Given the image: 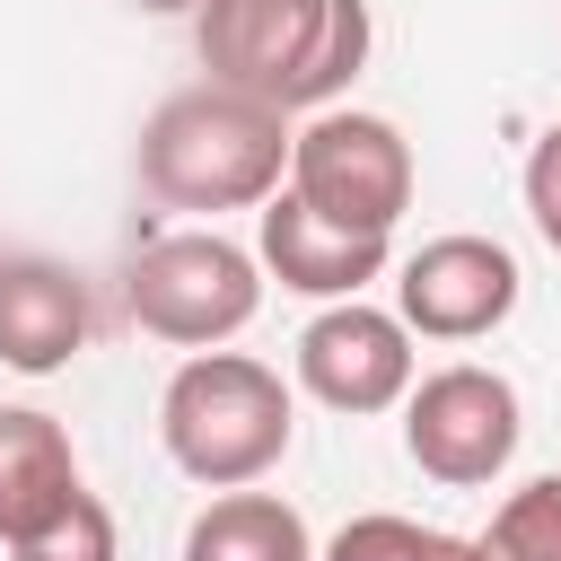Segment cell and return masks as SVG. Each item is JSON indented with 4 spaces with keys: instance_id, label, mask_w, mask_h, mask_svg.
Listing matches in <instances>:
<instances>
[{
    "instance_id": "obj_1",
    "label": "cell",
    "mask_w": 561,
    "mask_h": 561,
    "mask_svg": "<svg viewBox=\"0 0 561 561\" xmlns=\"http://www.w3.org/2000/svg\"><path fill=\"white\" fill-rule=\"evenodd\" d=\"M193 44L210 88L272 114H324L368 70V0H202Z\"/></svg>"
},
{
    "instance_id": "obj_2",
    "label": "cell",
    "mask_w": 561,
    "mask_h": 561,
    "mask_svg": "<svg viewBox=\"0 0 561 561\" xmlns=\"http://www.w3.org/2000/svg\"><path fill=\"white\" fill-rule=\"evenodd\" d=\"M289 114L237 88H184L140 123V193L167 210H263L289 175Z\"/></svg>"
},
{
    "instance_id": "obj_3",
    "label": "cell",
    "mask_w": 561,
    "mask_h": 561,
    "mask_svg": "<svg viewBox=\"0 0 561 561\" xmlns=\"http://www.w3.org/2000/svg\"><path fill=\"white\" fill-rule=\"evenodd\" d=\"M289 386L280 368L245 359V351H193L167 394H158V438L175 456V473H193L202 491H254L280 456H289Z\"/></svg>"
},
{
    "instance_id": "obj_4",
    "label": "cell",
    "mask_w": 561,
    "mask_h": 561,
    "mask_svg": "<svg viewBox=\"0 0 561 561\" xmlns=\"http://www.w3.org/2000/svg\"><path fill=\"white\" fill-rule=\"evenodd\" d=\"M123 298H131V324L140 333H158L175 351H219L228 333L254 324L263 263L245 245H228L219 228H175V237H158V245L131 254Z\"/></svg>"
},
{
    "instance_id": "obj_5",
    "label": "cell",
    "mask_w": 561,
    "mask_h": 561,
    "mask_svg": "<svg viewBox=\"0 0 561 561\" xmlns=\"http://www.w3.org/2000/svg\"><path fill=\"white\" fill-rule=\"evenodd\" d=\"M289 193L351 237H394V219L412 210V140L386 114L324 105L289 140Z\"/></svg>"
},
{
    "instance_id": "obj_6",
    "label": "cell",
    "mask_w": 561,
    "mask_h": 561,
    "mask_svg": "<svg viewBox=\"0 0 561 561\" xmlns=\"http://www.w3.org/2000/svg\"><path fill=\"white\" fill-rule=\"evenodd\" d=\"M517 386L500 377V368H473V359H456V368H430L412 394H403V456L430 473V482H447V491H482V482H500L508 473V456H517Z\"/></svg>"
},
{
    "instance_id": "obj_7",
    "label": "cell",
    "mask_w": 561,
    "mask_h": 561,
    "mask_svg": "<svg viewBox=\"0 0 561 561\" xmlns=\"http://www.w3.org/2000/svg\"><path fill=\"white\" fill-rule=\"evenodd\" d=\"M394 316L421 342H482L517 316V254L500 237H473V228L430 237L394 272Z\"/></svg>"
},
{
    "instance_id": "obj_8",
    "label": "cell",
    "mask_w": 561,
    "mask_h": 561,
    "mask_svg": "<svg viewBox=\"0 0 561 561\" xmlns=\"http://www.w3.org/2000/svg\"><path fill=\"white\" fill-rule=\"evenodd\" d=\"M298 386L324 403V412H386L412 394V333L403 316L368 307V298H342L324 307L307 333H298Z\"/></svg>"
},
{
    "instance_id": "obj_9",
    "label": "cell",
    "mask_w": 561,
    "mask_h": 561,
    "mask_svg": "<svg viewBox=\"0 0 561 561\" xmlns=\"http://www.w3.org/2000/svg\"><path fill=\"white\" fill-rule=\"evenodd\" d=\"M254 263L280 280V289H298V298H359L377 272H386V237H351V228H333V219H316L289 184L254 210Z\"/></svg>"
},
{
    "instance_id": "obj_10",
    "label": "cell",
    "mask_w": 561,
    "mask_h": 561,
    "mask_svg": "<svg viewBox=\"0 0 561 561\" xmlns=\"http://www.w3.org/2000/svg\"><path fill=\"white\" fill-rule=\"evenodd\" d=\"M88 280L53 254H0V368L53 377L88 351Z\"/></svg>"
},
{
    "instance_id": "obj_11",
    "label": "cell",
    "mask_w": 561,
    "mask_h": 561,
    "mask_svg": "<svg viewBox=\"0 0 561 561\" xmlns=\"http://www.w3.org/2000/svg\"><path fill=\"white\" fill-rule=\"evenodd\" d=\"M70 491H79L70 430L53 412H35V403H0V543L35 535Z\"/></svg>"
},
{
    "instance_id": "obj_12",
    "label": "cell",
    "mask_w": 561,
    "mask_h": 561,
    "mask_svg": "<svg viewBox=\"0 0 561 561\" xmlns=\"http://www.w3.org/2000/svg\"><path fill=\"white\" fill-rule=\"evenodd\" d=\"M184 561H316V543L280 491H219L184 526Z\"/></svg>"
},
{
    "instance_id": "obj_13",
    "label": "cell",
    "mask_w": 561,
    "mask_h": 561,
    "mask_svg": "<svg viewBox=\"0 0 561 561\" xmlns=\"http://www.w3.org/2000/svg\"><path fill=\"white\" fill-rule=\"evenodd\" d=\"M473 552H482V561H561V473L517 482V491L491 508V526L473 535Z\"/></svg>"
},
{
    "instance_id": "obj_14",
    "label": "cell",
    "mask_w": 561,
    "mask_h": 561,
    "mask_svg": "<svg viewBox=\"0 0 561 561\" xmlns=\"http://www.w3.org/2000/svg\"><path fill=\"white\" fill-rule=\"evenodd\" d=\"M316 561H482V552H473V535H447V526H421V517L368 508V517H351Z\"/></svg>"
},
{
    "instance_id": "obj_15",
    "label": "cell",
    "mask_w": 561,
    "mask_h": 561,
    "mask_svg": "<svg viewBox=\"0 0 561 561\" xmlns=\"http://www.w3.org/2000/svg\"><path fill=\"white\" fill-rule=\"evenodd\" d=\"M9 561H114V508L79 482V491L35 526V535H18V543H9Z\"/></svg>"
},
{
    "instance_id": "obj_16",
    "label": "cell",
    "mask_w": 561,
    "mask_h": 561,
    "mask_svg": "<svg viewBox=\"0 0 561 561\" xmlns=\"http://www.w3.org/2000/svg\"><path fill=\"white\" fill-rule=\"evenodd\" d=\"M526 219H535V237L561 254V123L535 140V158H526Z\"/></svg>"
},
{
    "instance_id": "obj_17",
    "label": "cell",
    "mask_w": 561,
    "mask_h": 561,
    "mask_svg": "<svg viewBox=\"0 0 561 561\" xmlns=\"http://www.w3.org/2000/svg\"><path fill=\"white\" fill-rule=\"evenodd\" d=\"M131 9H149V18H175V9H202V0H131Z\"/></svg>"
}]
</instances>
